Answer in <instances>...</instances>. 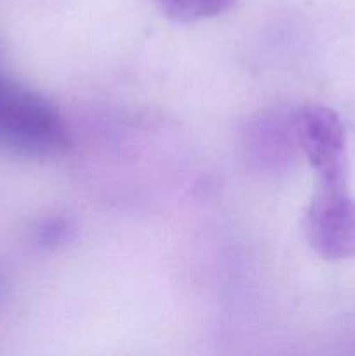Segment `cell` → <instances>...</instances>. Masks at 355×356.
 I'll return each instance as SVG.
<instances>
[{
  "label": "cell",
  "instance_id": "6da1fadb",
  "mask_svg": "<svg viewBox=\"0 0 355 356\" xmlns=\"http://www.w3.org/2000/svg\"><path fill=\"white\" fill-rule=\"evenodd\" d=\"M0 145L30 156H49L68 145L61 115L47 99L0 76Z\"/></svg>",
  "mask_w": 355,
  "mask_h": 356
},
{
  "label": "cell",
  "instance_id": "7a4b0ae2",
  "mask_svg": "<svg viewBox=\"0 0 355 356\" xmlns=\"http://www.w3.org/2000/svg\"><path fill=\"white\" fill-rule=\"evenodd\" d=\"M306 236L326 259L355 256V200L347 184H319L306 212Z\"/></svg>",
  "mask_w": 355,
  "mask_h": 356
},
{
  "label": "cell",
  "instance_id": "3957f363",
  "mask_svg": "<svg viewBox=\"0 0 355 356\" xmlns=\"http://www.w3.org/2000/svg\"><path fill=\"white\" fill-rule=\"evenodd\" d=\"M294 131L319 184H347V134L340 117L331 108L305 106Z\"/></svg>",
  "mask_w": 355,
  "mask_h": 356
},
{
  "label": "cell",
  "instance_id": "277c9868",
  "mask_svg": "<svg viewBox=\"0 0 355 356\" xmlns=\"http://www.w3.org/2000/svg\"><path fill=\"white\" fill-rule=\"evenodd\" d=\"M160 3L171 19L191 23L218 16L233 6V0H160Z\"/></svg>",
  "mask_w": 355,
  "mask_h": 356
}]
</instances>
